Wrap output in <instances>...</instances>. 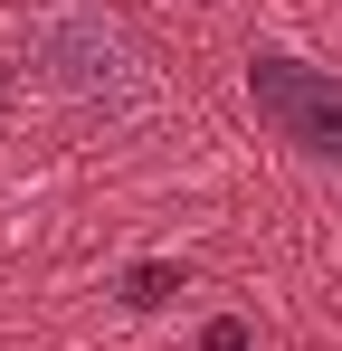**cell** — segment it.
I'll return each instance as SVG.
<instances>
[{
    "mask_svg": "<svg viewBox=\"0 0 342 351\" xmlns=\"http://www.w3.org/2000/svg\"><path fill=\"white\" fill-rule=\"evenodd\" d=\"M247 105L266 114L276 143H295L304 162H342V76L323 66H295V58H247Z\"/></svg>",
    "mask_w": 342,
    "mask_h": 351,
    "instance_id": "cell-2",
    "label": "cell"
},
{
    "mask_svg": "<svg viewBox=\"0 0 342 351\" xmlns=\"http://www.w3.org/2000/svg\"><path fill=\"white\" fill-rule=\"evenodd\" d=\"M200 351H257V332H247L238 313H209V323H200Z\"/></svg>",
    "mask_w": 342,
    "mask_h": 351,
    "instance_id": "cell-3",
    "label": "cell"
},
{
    "mask_svg": "<svg viewBox=\"0 0 342 351\" xmlns=\"http://www.w3.org/2000/svg\"><path fill=\"white\" fill-rule=\"evenodd\" d=\"M171 285H181L171 266H133V276H124V294H133V304H171Z\"/></svg>",
    "mask_w": 342,
    "mask_h": 351,
    "instance_id": "cell-4",
    "label": "cell"
},
{
    "mask_svg": "<svg viewBox=\"0 0 342 351\" xmlns=\"http://www.w3.org/2000/svg\"><path fill=\"white\" fill-rule=\"evenodd\" d=\"M29 66L67 105H133L143 95V48L105 0H38L29 19Z\"/></svg>",
    "mask_w": 342,
    "mask_h": 351,
    "instance_id": "cell-1",
    "label": "cell"
}]
</instances>
